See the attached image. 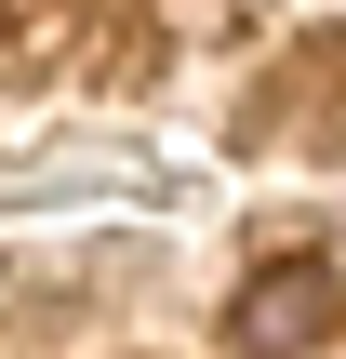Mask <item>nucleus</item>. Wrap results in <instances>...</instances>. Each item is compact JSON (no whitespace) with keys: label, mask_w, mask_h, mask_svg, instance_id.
I'll return each mask as SVG.
<instances>
[{"label":"nucleus","mask_w":346,"mask_h":359,"mask_svg":"<svg viewBox=\"0 0 346 359\" xmlns=\"http://www.w3.org/2000/svg\"><path fill=\"white\" fill-rule=\"evenodd\" d=\"M320 333H346V266H320V253H280L227 306V346L240 359H293V346H320Z\"/></svg>","instance_id":"nucleus-1"}]
</instances>
